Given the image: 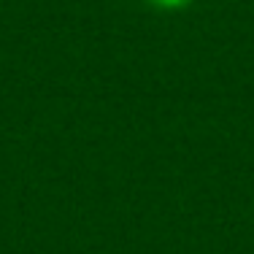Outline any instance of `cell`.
Listing matches in <instances>:
<instances>
[{
    "label": "cell",
    "mask_w": 254,
    "mask_h": 254,
    "mask_svg": "<svg viewBox=\"0 0 254 254\" xmlns=\"http://www.w3.org/2000/svg\"><path fill=\"white\" fill-rule=\"evenodd\" d=\"M154 5H160V8H168V11H176V8H184V5H190L192 0H152Z\"/></svg>",
    "instance_id": "obj_1"
}]
</instances>
